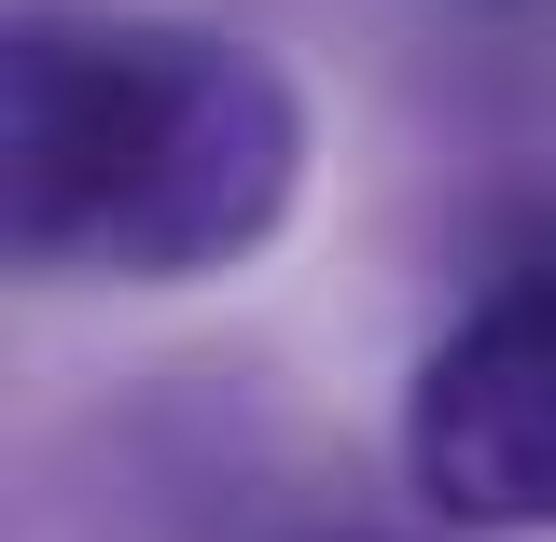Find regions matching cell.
<instances>
[{
	"instance_id": "cell-1",
	"label": "cell",
	"mask_w": 556,
	"mask_h": 542,
	"mask_svg": "<svg viewBox=\"0 0 556 542\" xmlns=\"http://www.w3.org/2000/svg\"><path fill=\"white\" fill-rule=\"evenodd\" d=\"M306 181L278 56L167 14H14L0 209L42 278H208L265 251Z\"/></svg>"
},
{
	"instance_id": "cell-2",
	"label": "cell",
	"mask_w": 556,
	"mask_h": 542,
	"mask_svg": "<svg viewBox=\"0 0 556 542\" xmlns=\"http://www.w3.org/2000/svg\"><path fill=\"white\" fill-rule=\"evenodd\" d=\"M404 459L459 529H556V237L501 265L417 362Z\"/></svg>"
}]
</instances>
